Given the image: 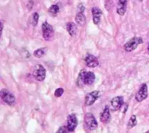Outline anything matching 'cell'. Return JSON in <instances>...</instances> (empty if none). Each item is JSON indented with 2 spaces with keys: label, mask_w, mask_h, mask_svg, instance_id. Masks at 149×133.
Returning a JSON list of instances; mask_svg holds the SVG:
<instances>
[{
  "label": "cell",
  "mask_w": 149,
  "mask_h": 133,
  "mask_svg": "<svg viewBox=\"0 0 149 133\" xmlns=\"http://www.w3.org/2000/svg\"><path fill=\"white\" fill-rule=\"evenodd\" d=\"M95 79L94 72L91 71H81L79 75L78 80L81 83L85 85H92Z\"/></svg>",
  "instance_id": "1"
},
{
  "label": "cell",
  "mask_w": 149,
  "mask_h": 133,
  "mask_svg": "<svg viewBox=\"0 0 149 133\" xmlns=\"http://www.w3.org/2000/svg\"><path fill=\"white\" fill-rule=\"evenodd\" d=\"M42 36L45 41H51L54 36V30L51 25L45 22L42 24Z\"/></svg>",
  "instance_id": "2"
},
{
  "label": "cell",
  "mask_w": 149,
  "mask_h": 133,
  "mask_svg": "<svg viewBox=\"0 0 149 133\" xmlns=\"http://www.w3.org/2000/svg\"><path fill=\"white\" fill-rule=\"evenodd\" d=\"M32 74L36 80L42 81L45 78L46 71L41 64H37L34 66Z\"/></svg>",
  "instance_id": "3"
},
{
  "label": "cell",
  "mask_w": 149,
  "mask_h": 133,
  "mask_svg": "<svg viewBox=\"0 0 149 133\" xmlns=\"http://www.w3.org/2000/svg\"><path fill=\"white\" fill-rule=\"evenodd\" d=\"M143 43V38L140 37H134L130 39L124 45V49L127 52H130L135 50L138 45Z\"/></svg>",
  "instance_id": "4"
},
{
  "label": "cell",
  "mask_w": 149,
  "mask_h": 133,
  "mask_svg": "<svg viewBox=\"0 0 149 133\" xmlns=\"http://www.w3.org/2000/svg\"><path fill=\"white\" fill-rule=\"evenodd\" d=\"M2 100L9 106L13 105L15 103V96L6 89H3L0 92Z\"/></svg>",
  "instance_id": "5"
},
{
  "label": "cell",
  "mask_w": 149,
  "mask_h": 133,
  "mask_svg": "<svg viewBox=\"0 0 149 133\" xmlns=\"http://www.w3.org/2000/svg\"><path fill=\"white\" fill-rule=\"evenodd\" d=\"M84 123L87 128L91 131L94 130L98 126V123L95 117L91 113H87L85 115Z\"/></svg>",
  "instance_id": "6"
},
{
  "label": "cell",
  "mask_w": 149,
  "mask_h": 133,
  "mask_svg": "<svg viewBox=\"0 0 149 133\" xmlns=\"http://www.w3.org/2000/svg\"><path fill=\"white\" fill-rule=\"evenodd\" d=\"M148 96V89H147V86L146 83H143L141 85L139 91L136 93L135 96L136 100L140 102L143 100H144L145 99L147 98Z\"/></svg>",
  "instance_id": "7"
},
{
  "label": "cell",
  "mask_w": 149,
  "mask_h": 133,
  "mask_svg": "<svg viewBox=\"0 0 149 133\" xmlns=\"http://www.w3.org/2000/svg\"><path fill=\"white\" fill-rule=\"evenodd\" d=\"M100 96V92L94 90L86 94L85 97V104L86 106H91L98 99Z\"/></svg>",
  "instance_id": "8"
},
{
  "label": "cell",
  "mask_w": 149,
  "mask_h": 133,
  "mask_svg": "<svg viewBox=\"0 0 149 133\" xmlns=\"http://www.w3.org/2000/svg\"><path fill=\"white\" fill-rule=\"evenodd\" d=\"M77 125V119L73 113L70 114L67 117V127L69 131H73Z\"/></svg>",
  "instance_id": "9"
},
{
  "label": "cell",
  "mask_w": 149,
  "mask_h": 133,
  "mask_svg": "<svg viewBox=\"0 0 149 133\" xmlns=\"http://www.w3.org/2000/svg\"><path fill=\"white\" fill-rule=\"evenodd\" d=\"M84 61L86 65L90 68H95L99 64L98 58L92 54H87L85 57Z\"/></svg>",
  "instance_id": "10"
},
{
  "label": "cell",
  "mask_w": 149,
  "mask_h": 133,
  "mask_svg": "<svg viewBox=\"0 0 149 133\" xmlns=\"http://www.w3.org/2000/svg\"><path fill=\"white\" fill-rule=\"evenodd\" d=\"M123 104V99L122 96H116L113 97L111 101V104L113 110H118Z\"/></svg>",
  "instance_id": "11"
},
{
  "label": "cell",
  "mask_w": 149,
  "mask_h": 133,
  "mask_svg": "<svg viewBox=\"0 0 149 133\" xmlns=\"http://www.w3.org/2000/svg\"><path fill=\"white\" fill-rule=\"evenodd\" d=\"M91 13L94 23L95 24H98L101 20V17L102 14V10L97 7H93L91 9Z\"/></svg>",
  "instance_id": "12"
},
{
  "label": "cell",
  "mask_w": 149,
  "mask_h": 133,
  "mask_svg": "<svg viewBox=\"0 0 149 133\" xmlns=\"http://www.w3.org/2000/svg\"><path fill=\"white\" fill-rule=\"evenodd\" d=\"M111 120V114L109 108L108 106H106L100 116V121L104 123L109 122Z\"/></svg>",
  "instance_id": "13"
},
{
  "label": "cell",
  "mask_w": 149,
  "mask_h": 133,
  "mask_svg": "<svg viewBox=\"0 0 149 133\" xmlns=\"http://www.w3.org/2000/svg\"><path fill=\"white\" fill-rule=\"evenodd\" d=\"M127 0H118L117 13L119 15H123L126 11Z\"/></svg>",
  "instance_id": "14"
},
{
  "label": "cell",
  "mask_w": 149,
  "mask_h": 133,
  "mask_svg": "<svg viewBox=\"0 0 149 133\" xmlns=\"http://www.w3.org/2000/svg\"><path fill=\"white\" fill-rule=\"evenodd\" d=\"M75 20L76 23L79 26H84L86 24V16L83 13V12L78 11L75 17Z\"/></svg>",
  "instance_id": "15"
},
{
  "label": "cell",
  "mask_w": 149,
  "mask_h": 133,
  "mask_svg": "<svg viewBox=\"0 0 149 133\" xmlns=\"http://www.w3.org/2000/svg\"><path fill=\"white\" fill-rule=\"evenodd\" d=\"M66 29L68 33L71 36H74L76 34L77 28V26L73 22H69L66 24Z\"/></svg>",
  "instance_id": "16"
},
{
  "label": "cell",
  "mask_w": 149,
  "mask_h": 133,
  "mask_svg": "<svg viewBox=\"0 0 149 133\" xmlns=\"http://www.w3.org/2000/svg\"><path fill=\"white\" fill-rule=\"evenodd\" d=\"M47 51V48L44 47V48H38V49H37L36 50L34 51V56L35 57H37V58H41L42 57L46 52Z\"/></svg>",
  "instance_id": "17"
},
{
  "label": "cell",
  "mask_w": 149,
  "mask_h": 133,
  "mask_svg": "<svg viewBox=\"0 0 149 133\" xmlns=\"http://www.w3.org/2000/svg\"><path fill=\"white\" fill-rule=\"evenodd\" d=\"M137 124L136 117L134 115H133L129 119L128 123H127V128H131L134 127Z\"/></svg>",
  "instance_id": "18"
},
{
  "label": "cell",
  "mask_w": 149,
  "mask_h": 133,
  "mask_svg": "<svg viewBox=\"0 0 149 133\" xmlns=\"http://www.w3.org/2000/svg\"><path fill=\"white\" fill-rule=\"evenodd\" d=\"M48 11L52 15H56L59 11V8L57 5H52L49 8Z\"/></svg>",
  "instance_id": "19"
},
{
  "label": "cell",
  "mask_w": 149,
  "mask_h": 133,
  "mask_svg": "<svg viewBox=\"0 0 149 133\" xmlns=\"http://www.w3.org/2000/svg\"><path fill=\"white\" fill-rule=\"evenodd\" d=\"M38 19H39V15L37 12H34L33 15L32 16V25L33 26H36L38 22Z\"/></svg>",
  "instance_id": "20"
},
{
  "label": "cell",
  "mask_w": 149,
  "mask_h": 133,
  "mask_svg": "<svg viewBox=\"0 0 149 133\" xmlns=\"http://www.w3.org/2000/svg\"><path fill=\"white\" fill-rule=\"evenodd\" d=\"M63 92H64V90L62 88H59L55 90L54 92V95L55 96L59 97L62 95V94L63 93Z\"/></svg>",
  "instance_id": "21"
},
{
  "label": "cell",
  "mask_w": 149,
  "mask_h": 133,
  "mask_svg": "<svg viewBox=\"0 0 149 133\" xmlns=\"http://www.w3.org/2000/svg\"><path fill=\"white\" fill-rule=\"evenodd\" d=\"M69 132V130L68 129L67 126L66 127L62 126L59 127V128L56 131V132Z\"/></svg>",
  "instance_id": "22"
},
{
  "label": "cell",
  "mask_w": 149,
  "mask_h": 133,
  "mask_svg": "<svg viewBox=\"0 0 149 133\" xmlns=\"http://www.w3.org/2000/svg\"><path fill=\"white\" fill-rule=\"evenodd\" d=\"M77 8H78V11L82 12H84L85 9V8L82 4H79L77 6Z\"/></svg>",
  "instance_id": "23"
},
{
  "label": "cell",
  "mask_w": 149,
  "mask_h": 133,
  "mask_svg": "<svg viewBox=\"0 0 149 133\" xmlns=\"http://www.w3.org/2000/svg\"><path fill=\"white\" fill-rule=\"evenodd\" d=\"M2 29H3V23L1 21V33L2 34Z\"/></svg>",
  "instance_id": "24"
},
{
  "label": "cell",
  "mask_w": 149,
  "mask_h": 133,
  "mask_svg": "<svg viewBox=\"0 0 149 133\" xmlns=\"http://www.w3.org/2000/svg\"><path fill=\"white\" fill-rule=\"evenodd\" d=\"M148 50H149V44H148Z\"/></svg>",
  "instance_id": "25"
},
{
  "label": "cell",
  "mask_w": 149,
  "mask_h": 133,
  "mask_svg": "<svg viewBox=\"0 0 149 133\" xmlns=\"http://www.w3.org/2000/svg\"><path fill=\"white\" fill-rule=\"evenodd\" d=\"M140 1H142V0H140Z\"/></svg>",
  "instance_id": "26"
}]
</instances>
